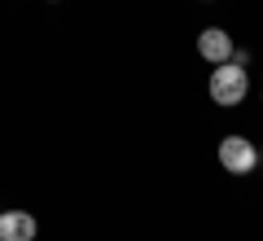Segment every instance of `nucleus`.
Masks as SVG:
<instances>
[{
	"label": "nucleus",
	"instance_id": "2",
	"mask_svg": "<svg viewBox=\"0 0 263 241\" xmlns=\"http://www.w3.org/2000/svg\"><path fill=\"white\" fill-rule=\"evenodd\" d=\"M219 162H224L228 176H250L254 162H259V149H254L246 136H224L219 140Z\"/></svg>",
	"mask_w": 263,
	"mask_h": 241
},
{
	"label": "nucleus",
	"instance_id": "1",
	"mask_svg": "<svg viewBox=\"0 0 263 241\" xmlns=\"http://www.w3.org/2000/svg\"><path fill=\"white\" fill-rule=\"evenodd\" d=\"M211 101L224 105V110H233V105L246 101V92H250V75H246V66L237 62H219L215 70H211Z\"/></svg>",
	"mask_w": 263,
	"mask_h": 241
},
{
	"label": "nucleus",
	"instance_id": "3",
	"mask_svg": "<svg viewBox=\"0 0 263 241\" xmlns=\"http://www.w3.org/2000/svg\"><path fill=\"white\" fill-rule=\"evenodd\" d=\"M197 53L206 57V62H233V35L228 31H219V27H206L202 35H197Z\"/></svg>",
	"mask_w": 263,
	"mask_h": 241
},
{
	"label": "nucleus",
	"instance_id": "4",
	"mask_svg": "<svg viewBox=\"0 0 263 241\" xmlns=\"http://www.w3.org/2000/svg\"><path fill=\"white\" fill-rule=\"evenodd\" d=\"M0 241H35V215L0 211Z\"/></svg>",
	"mask_w": 263,
	"mask_h": 241
}]
</instances>
